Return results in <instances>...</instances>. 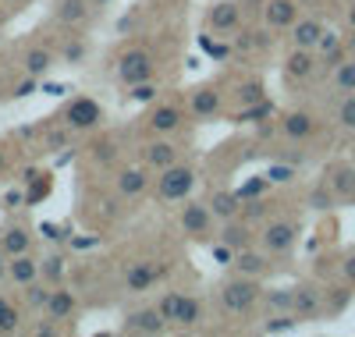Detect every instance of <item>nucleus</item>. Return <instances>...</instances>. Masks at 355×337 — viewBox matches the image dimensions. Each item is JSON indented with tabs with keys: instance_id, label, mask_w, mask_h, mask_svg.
Returning <instances> with one entry per match:
<instances>
[{
	"instance_id": "f257e3e1",
	"label": "nucleus",
	"mask_w": 355,
	"mask_h": 337,
	"mask_svg": "<svg viewBox=\"0 0 355 337\" xmlns=\"http://www.w3.org/2000/svg\"><path fill=\"white\" fill-rule=\"evenodd\" d=\"M157 309L167 320V327H174V330H202V323H206V302L189 291H164Z\"/></svg>"
},
{
	"instance_id": "f03ea898",
	"label": "nucleus",
	"mask_w": 355,
	"mask_h": 337,
	"mask_svg": "<svg viewBox=\"0 0 355 337\" xmlns=\"http://www.w3.org/2000/svg\"><path fill=\"white\" fill-rule=\"evenodd\" d=\"M259 277H242V273H234V277H227L220 288H217V302H220V309L227 316H249L256 305H259Z\"/></svg>"
},
{
	"instance_id": "7ed1b4c3",
	"label": "nucleus",
	"mask_w": 355,
	"mask_h": 337,
	"mask_svg": "<svg viewBox=\"0 0 355 337\" xmlns=\"http://www.w3.org/2000/svg\"><path fill=\"white\" fill-rule=\"evenodd\" d=\"M196 181H199L196 167L185 164V160H178V164L157 171V178H153V196H157L160 202H185V199L192 196V189H196Z\"/></svg>"
},
{
	"instance_id": "20e7f679",
	"label": "nucleus",
	"mask_w": 355,
	"mask_h": 337,
	"mask_svg": "<svg viewBox=\"0 0 355 337\" xmlns=\"http://www.w3.org/2000/svg\"><path fill=\"white\" fill-rule=\"evenodd\" d=\"M57 125L71 128L75 135H85V132H96L103 125V103L93 100V96H71L64 107H61V117Z\"/></svg>"
},
{
	"instance_id": "39448f33",
	"label": "nucleus",
	"mask_w": 355,
	"mask_h": 337,
	"mask_svg": "<svg viewBox=\"0 0 355 337\" xmlns=\"http://www.w3.org/2000/svg\"><path fill=\"white\" fill-rule=\"evenodd\" d=\"M114 78L121 85H135V82H150L157 78V57L146 50V46H132L117 57L114 64Z\"/></svg>"
},
{
	"instance_id": "423d86ee",
	"label": "nucleus",
	"mask_w": 355,
	"mask_h": 337,
	"mask_svg": "<svg viewBox=\"0 0 355 337\" xmlns=\"http://www.w3.org/2000/svg\"><path fill=\"white\" fill-rule=\"evenodd\" d=\"M299 231H302L299 221H288V217L266 221V224L259 227L256 241H259V249H263L266 256H288V252L295 249V241H299Z\"/></svg>"
},
{
	"instance_id": "0eeeda50",
	"label": "nucleus",
	"mask_w": 355,
	"mask_h": 337,
	"mask_svg": "<svg viewBox=\"0 0 355 337\" xmlns=\"http://www.w3.org/2000/svg\"><path fill=\"white\" fill-rule=\"evenodd\" d=\"M178 227H182L185 238L202 241V245L217 238V217L210 213V206H206V202H192V199H185L182 213H178Z\"/></svg>"
},
{
	"instance_id": "6e6552de",
	"label": "nucleus",
	"mask_w": 355,
	"mask_h": 337,
	"mask_svg": "<svg viewBox=\"0 0 355 337\" xmlns=\"http://www.w3.org/2000/svg\"><path fill=\"white\" fill-rule=\"evenodd\" d=\"M189 125V110L182 103H153V110L142 117V128L150 135H178Z\"/></svg>"
},
{
	"instance_id": "1a4fd4ad",
	"label": "nucleus",
	"mask_w": 355,
	"mask_h": 337,
	"mask_svg": "<svg viewBox=\"0 0 355 337\" xmlns=\"http://www.w3.org/2000/svg\"><path fill=\"white\" fill-rule=\"evenodd\" d=\"M182 157H185V149L174 142V135H150V142L139 146V160H142V167H150V171L171 167Z\"/></svg>"
},
{
	"instance_id": "9d476101",
	"label": "nucleus",
	"mask_w": 355,
	"mask_h": 337,
	"mask_svg": "<svg viewBox=\"0 0 355 337\" xmlns=\"http://www.w3.org/2000/svg\"><path fill=\"white\" fill-rule=\"evenodd\" d=\"M291 316L299 323H316L323 320V288L313 281H302L291 288Z\"/></svg>"
},
{
	"instance_id": "9b49d317",
	"label": "nucleus",
	"mask_w": 355,
	"mask_h": 337,
	"mask_svg": "<svg viewBox=\"0 0 355 337\" xmlns=\"http://www.w3.org/2000/svg\"><path fill=\"white\" fill-rule=\"evenodd\" d=\"M185 110H189L192 121H214V117H220V110H224V93H220L214 82H202V85H196L192 93H189Z\"/></svg>"
},
{
	"instance_id": "f8f14e48",
	"label": "nucleus",
	"mask_w": 355,
	"mask_h": 337,
	"mask_svg": "<svg viewBox=\"0 0 355 337\" xmlns=\"http://www.w3.org/2000/svg\"><path fill=\"white\" fill-rule=\"evenodd\" d=\"M206 25L210 33H220V36H231V33H242L245 25V4L242 0H217L206 15Z\"/></svg>"
},
{
	"instance_id": "ddd939ff",
	"label": "nucleus",
	"mask_w": 355,
	"mask_h": 337,
	"mask_svg": "<svg viewBox=\"0 0 355 337\" xmlns=\"http://www.w3.org/2000/svg\"><path fill=\"white\" fill-rule=\"evenodd\" d=\"M121 330L132 334V337H160V334H167L171 327H167V320L160 316L157 305H139V309H132V313L125 316Z\"/></svg>"
},
{
	"instance_id": "4468645a",
	"label": "nucleus",
	"mask_w": 355,
	"mask_h": 337,
	"mask_svg": "<svg viewBox=\"0 0 355 337\" xmlns=\"http://www.w3.org/2000/svg\"><path fill=\"white\" fill-rule=\"evenodd\" d=\"M281 75L288 85H302L316 75V50H299V46H291L288 57H284V64H281Z\"/></svg>"
},
{
	"instance_id": "2eb2a0df",
	"label": "nucleus",
	"mask_w": 355,
	"mask_h": 337,
	"mask_svg": "<svg viewBox=\"0 0 355 337\" xmlns=\"http://www.w3.org/2000/svg\"><path fill=\"white\" fill-rule=\"evenodd\" d=\"M217 241H224L227 249H234V252H242V249H249V245H256V227L245 217L220 221L217 224Z\"/></svg>"
},
{
	"instance_id": "dca6fc26",
	"label": "nucleus",
	"mask_w": 355,
	"mask_h": 337,
	"mask_svg": "<svg viewBox=\"0 0 355 337\" xmlns=\"http://www.w3.org/2000/svg\"><path fill=\"white\" fill-rule=\"evenodd\" d=\"M153 185V178H150V167H121L114 174V192L121 196V199H135V196H142L146 189Z\"/></svg>"
},
{
	"instance_id": "f3484780",
	"label": "nucleus",
	"mask_w": 355,
	"mask_h": 337,
	"mask_svg": "<svg viewBox=\"0 0 355 337\" xmlns=\"http://www.w3.org/2000/svg\"><path fill=\"white\" fill-rule=\"evenodd\" d=\"M323 28H327V25H323L316 15H299L291 21V28H288V43L299 46V50H316Z\"/></svg>"
},
{
	"instance_id": "a211bd4d",
	"label": "nucleus",
	"mask_w": 355,
	"mask_h": 337,
	"mask_svg": "<svg viewBox=\"0 0 355 337\" xmlns=\"http://www.w3.org/2000/svg\"><path fill=\"white\" fill-rule=\"evenodd\" d=\"M302 15V4L299 0H266L263 4V21L266 28H277V33H288L291 21Z\"/></svg>"
},
{
	"instance_id": "6ab92c4d",
	"label": "nucleus",
	"mask_w": 355,
	"mask_h": 337,
	"mask_svg": "<svg viewBox=\"0 0 355 337\" xmlns=\"http://www.w3.org/2000/svg\"><path fill=\"white\" fill-rule=\"evenodd\" d=\"M160 284V266L157 263H128L125 270V291L132 295H146V291H153Z\"/></svg>"
},
{
	"instance_id": "aec40b11",
	"label": "nucleus",
	"mask_w": 355,
	"mask_h": 337,
	"mask_svg": "<svg viewBox=\"0 0 355 337\" xmlns=\"http://www.w3.org/2000/svg\"><path fill=\"white\" fill-rule=\"evenodd\" d=\"M75 313H78L75 291H68L64 284H53V288H50V298H46V305H43V316H46V320H57V323H64V320H71Z\"/></svg>"
},
{
	"instance_id": "412c9836",
	"label": "nucleus",
	"mask_w": 355,
	"mask_h": 337,
	"mask_svg": "<svg viewBox=\"0 0 355 337\" xmlns=\"http://www.w3.org/2000/svg\"><path fill=\"white\" fill-rule=\"evenodd\" d=\"M281 135H284L288 142H306V139H313V135H316V117H313L309 110H288V114L281 117Z\"/></svg>"
},
{
	"instance_id": "4be33fe9",
	"label": "nucleus",
	"mask_w": 355,
	"mask_h": 337,
	"mask_svg": "<svg viewBox=\"0 0 355 337\" xmlns=\"http://www.w3.org/2000/svg\"><path fill=\"white\" fill-rule=\"evenodd\" d=\"M33 245H36L33 227H25V224H4V227H0V252H4V256L33 252Z\"/></svg>"
},
{
	"instance_id": "5701e85b",
	"label": "nucleus",
	"mask_w": 355,
	"mask_h": 337,
	"mask_svg": "<svg viewBox=\"0 0 355 337\" xmlns=\"http://www.w3.org/2000/svg\"><path fill=\"white\" fill-rule=\"evenodd\" d=\"M231 270L242 273V277H263V273H270V256H266L263 249H256V245H249V249L234 252Z\"/></svg>"
},
{
	"instance_id": "b1692460",
	"label": "nucleus",
	"mask_w": 355,
	"mask_h": 337,
	"mask_svg": "<svg viewBox=\"0 0 355 337\" xmlns=\"http://www.w3.org/2000/svg\"><path fill=\"white\" fill-rule=\"evenodd\" d=\"M53 50L50 46H43V43H28L25 50H21V71L25 75H33V78H43L50 68H53Z\"/></svg>"
},
{
	"instance_id": "393cba45",
	"label": "nucleus",
	"mask_w": 355,
	"mask_h": 337,
	"mask_svg": "<svg viewBox=\"0 0 355 337\" xmlns=\"http://www.w3.org/2000/svg\"><path fill=\"white\" fill-rule=\"evenodd\" d=\"M8 281H11V284H18V288L40 281V259H36L33 252L8 256Z\"/></svg>"
},
{
	"instance_id": "a878e982",
	"label": "nucleus",
	"mask_w": 355,
	"mask_h": 337,
	"mask_svg": "<svg viewBox=\"0 0 355 337\" xmlns=\"http://www.w3.org/2000/svg\"><path fill=\"white\" fill-rule=\"evenodd\" d=\"M53 25L61 28H78L89 18V0H53Z\"/></svg>"
},
{
	"instance_id": "bb28decb",
	"label": "nucleus",
	"mask_w": 355,
	"mask_h": 337,
	"mask_svg": "<svg viewBox=\"0 0 355 337\" xmlns=\"http://www.w3.org/2000/svg\"><path fill=\"white\" fill-rule=\"evenodd\" d=\"M206 206H210V213L217 217V224H220V221H231V217H242V199H239V192H234V189H217V192H210Z\"/></svg>"
},
{
	"instance_id": "cd10ccee",
	"label": "nucleus",
	"mask_w": 355,
	"mask_h": 337,
	"mask_svg": "<svg viewBox=\"0 0 355 337\" xmlns=\"http://www.w3.org/2000/svg\"><path fill=\"white\" fill-rule=\"evenodd\" d=\"M352 295H355V288L352 284H334V288H323V320H334V316H341L348 305H352Z\"/></svg>"
},
{
	"instance_id": "c85d7f7f",
	"label": "nucleus",
	"mask_w": 355,
	"mask_h": 337,
	"mask_svg": "<svg viewBox=\"0 0 355 337\" xmlns=\"http://www.w3.org/2000/svg\"><path fill=\"white\" fill-rule=\"evenodd\" d=\"M327 185H331V192H334L338 199H355V167H348V164L331 167Z\"/></svg>"
},
{
	"instance_id": "c756f323",
	"label": "nucleus",
	"mask_w": 355,
	"mask_h": 337,
	"mask_svg": "<svg viewBox=\"0 0 355 337\" xmlns=\"http://www.w3.org/2000/svg\"><path fill=\"white\" fill-rule=\"evenodd\" d=\"M270 117H274V103L259 100V103H249V107L234 110V125H263V121H270Z\"/></svg>"
},
{
	"instance_id": "7c9ffc66",
	"label": "nucleus",
	"mask_w": 355,
	"mask_h": 337,
	"mask_svg": "<svg viewBox=\"0 0 355 337\" xmlns=\"http://www.w3.org/2000/svg\"><path fill=\"white\" fill-rule=\"evenodd\" d=\"M259 305L270 313H291V288H263L259 291Z\"/></svg>"
},
{
	"instance_id": "2f4dec72",
	"label": "nucleus",
	"mask_w": 355,
	"mask_h": 337,
	"mask_svg": "<svg viewBox=\"0 0 355 337\" xmlns=\"http://www.w3.org/2000/svg\"><path fill=\"white\" fill-rule=\"evenodd\" d=\"M21 330V309H18V302L8 298V295H0V334H18Z\"/></svg>"
},
{
	"instance_id": "473e14b6",
	"label": "nucleus",
	"mask_w": 355,
	"mask_h": 337,
	"mask_svg": "<svg viewBox=\"0 0 355 337\" xmlns=\"http://www.w3.org/2000/svg\"><path fill=\"white\" fill-rule=\"evenodd\" d=\"M331 85L338 89V93H355V57H345L331 71Z\"/></svg>"
},
{
	"instance_id": "72a5a7b5",
	"label": "nucleus",
	"mask_w": 355,
	"mask_h": 337,
	"mask_svg": "<svg viewBox=\"0 0 355 337\" xmlns=\"http://www.w3.org/2000/svg\"><path fill=\"white\" fill-rule=\"evenodd\" d=\"M46 298H50V284L46 281H33V284L21 288V302H25V309H33V313H43Z\"/></svg>"
},
{
	"instance_id": "f704fd0d",
	"label": "nucleus",
	"mask_w": 355,
	"mask_h": 337,
	"mask_svg": "<svg viewBox=\"0 0 355 337\" xmlns=\"http://www.w3.org/2000/svg\"><path fill=\"white\" fill-rule=\"evenodd\" d=\"M259 100H266V89H263L259 78H245L239 89H234V103L239 107H249V103H259Z\"/></svg>"
},
{
	"instance_id": "c9c22d12",
	"label": "nucleus",
	"mask_w": 355,
	"mask_h": 337,
	"mask_svg": "<svg viewBox=\"0 0 355 337\" xmlns=\"http://www.w3.org/2000/svg\"><path fill=\"white\" fill-rule=\"evenodd\" d=\"M40 281H46L50 288L64 281V256H46L40 263Z\"/></svg>"
},
{
	"instance_id": "e433bc0d",
	"label": "nucleus",
	"mask_w": 355,
	"mask_h": 337,
	"mask_svg": "<svg viewBox=\"0 0 355 337\" xmlns=\"http://www.w3.org/2000/svg\"><path fill=\"white\" fill-rule=\"evenodd\" d=\"M295 327H299V320H295L291 313H270L259 323L263 334H284V330H295Z\"/></svg>"
},
{
	"instance_id": "4c0bfd02",
	"label": "nucleus",
	"mask_w": 355,
	"mask_h": 337,
	"mask_svg": "<svg viewBox=\"0 0 355 337\" xmlns=\"http://www.w3.org/2000/svg\"><path fill=\"white\" fill-rule=\"evenodd\" d=\"M313 209H334V202H338V196L331 192V185L327 181H320V185H313V192H309V199H306Z\"/></svg>"
},
{
	"instance_id": "58836bf2",
	"label": "nucleus",
	"mask_w": 355,
	"mask_h": 337,
	"mask_svg": "<svg viewBox=\"0 0 355 337\" xmlns=\"http://www.w3.org/2000/svg\"><path fill=\"white\" fill-rule=\"evenodd\" d=\"M338 125L345 128V132H355V93H345V100L338 103Z\"/></svg>"
},
{
	"instance_id": "ea45409f",
	"label": "nucleus",
	"mask_w": 355,
	"mask_h": 337,
	"mask_svg": "<svg viewBox=\"0 0 355 337\" xmlns=\"http://www.w3.org/2000/svg\"><path fill=\"white\" fill-rule=\"evenodd\" d=\"M128 89H132L128 96H132L135 103H157V96H160V89H157L153 78H150V82H135V85H128Z\"/></svg>"
},
{
	"instance_id": "a19ab883",
	"label": "nucleus",
	"mask_w": 355,
	"mask_h": 337,
	"mask_svg": "<svg viewBox=\"0 0 355 337\" xmlns=\"http://www.w3.org/2000/svg\"><path fill=\"white\" fill-rule=\"evenodd\" d=\"M266 189H270V178H252L249 181V185H242V189H234V192H239V199L245 202V199H256V196H266Z\"/></svg>"
},
{
	"instance_id": "79ce46f5",
	"label": "nucleus",
	"mask_w": 355,
	"mask_h": 337,
	"mask_svg": "<svg viewBox=\"0 0 355 337\" xmlns=\"http://www.w3.org/2000/svg\"><path fill=\"white\" fill-rule=\"evenodd\" d=\"M21 206H25V189H8L4 196H0V209L4 213H15Z\"/></svg>"
},
{
	"instance_id": "37998d69",
	"label": "nucleus",
	"mask_w": 355,
	"mask_h": 337,
	"mask_svg": "<svg viewBox=\"0 0 355 337\" xmlns=\"http://www.w3.org/2000/svg\"><path fill=\"white\" fill-rule=\"evenodd\" d=\"M36 89H40V78H33V75H25L15 89H11V100H25V96H33L36 93Z\"/></svg>"
},
{
	"instance_id": "c03bdc74",
	"label": "nucleus",
	"mask_w": 355,
	"mask_h": 337,
	"mask_svg": "<svg viewBox=\"0 0 355 337\" xmlns=\"http://www.w3.org/2000/svg\"><path fill=\"white\" fill-rule=\"evenodd\" d=\"M266 178H270V185H284V181L295 178V167H291V164H277V167L266 171Z\"/></svg>"
},
{
	"instance_id": "a18cd8bd",
	"label": "nucleus",
	"mask_w": 355,
	"mask_h": 337,
	"mask_svg": "<svg viewBox=\"0 0 355 337\" xmlns=\"http://www.w3.org/2000/svg\"><path fill=\"white\" fill-rule=\"evenodd\" d=\"M71 135H75V132H71V128H64V125H61V128H53V132H50V135H46V146H50V149H61V146H64V142H68V139H71Z\"/></svg>"
},
{
	"instance_id": "49530a36",
	"label": "nucleus",
	"mask_w": 355,
	"mask_h": 337,
	"mask_svg": "<svg viewBox=\"0 0 355 337\" xmlns=\"http://www.w3.org/2000/svg\"><path fill=\"white\" fill-rule=\"evenodd\" d=\"M210 252H214V259H217L220 266H231V259H234V249H227V245L217 241V238H214V249H210Z\"/></svg>"
},
{
	"instance_id": "de8ad7c7",
	"label": "nucleus",
	"mask_w": 355,
	"mask_h": 337,
	"mask_svg": "<svg viewBox=\"0 0 355 337\" xmlns=\"http://www.w3.org/2000/svg\"><path fill=\"white\" fill-rule=\"evenodd\" d=\"M341 281L355 288V252H348V256L341 259Z\"/></svg>"
},
{
	"instance_id": "09e8293b",
	"label": "nucleus",
	"mask_w": 355,
	"mask_h": 337,
	"mask_svg": "<svg viewBox=\"0 0 355 337\" xmlns=\"http://www.w3.org/2000/svg\"><path fill=\"white\" fill-rule=\"evenodd\" d=\"M82 53H85V46H82V43H68V46L61 50V57L68 60V64H78V60H82Z\"/></svg>"
},
{
	"instance_id": "8fccbe9b",
	"label": "nucleus",
	"mask_w": 355,
	"mask_h": 337,
	"mask_svg": "<svg viewBox=\"0 0 355 337\" xmlns=\"http://www.w3.org/2000/svg\"><path fill=\"white\" fill-rule=\"evenodd\" d=\"M8 171H11V153L0 146V174H8Z\"/></svg>"
},
{
	"instance_id": "3c124183",
	"label": "nucleus",
	"mask_w": 355,
	"mask_h": 337,
	"mask_svg": "<svg viewBox=\"0 0 355 337\" xmlns=\"http://www.w3.org/2000/svg\"><path fill=\"white\" fill-rule=\"evenodd\" d=\"M345 25L355 28V0H348V8H345Z\"/></svg>"
},
{
	"instance_id": "603ef678",
	"label": "nucleus",
	"mask_w": 355,
	"mask_h": 337,
	"mask_svg": "<svg viewBox=\"0 0 355 337\" xmlns=\"http://www.w3.org/2000/svg\"><path fill=\"white\" fill-rule=\"evenodd\" d=\"M345 40V50H348V57H355V28H348V36H341Z\"/></svg>"
},
{
	"instance_id": "864d4df0",
	"label": "nucleus",
	"mask_w": 355,
	"mask_h": 337,
	"mask_svg": "<svg viewBox=\"0 0 355 337\" xmlns=\"http://www.w3.org/2000/svg\"><path fill=\"white\" fill-rule=\"evenodd\" d=\"M0 277H8V256L0 252Z\"/></svg>"
},
{
	"instance_id": "5fc2aeb1",
	"label": "nucleus",
	"mask_w": 355,
	"mask_h": 337,
	"mask_svg": "<svg viewBox=\"0 0 355 337\" xmlns=\"http://www.w3.org/2000/svg\"><path fill=\"white\" fill-rule=\"evenodd\" d=\"M0 4H8V8H18V4H25V0H0Z\"/></svg>"
},
{
	"instance_id": "6e6d98bb",
	"label": "nucleus",
	"mask_w": 355,
	"mask_h": 337,
	"mask_svg": "<svg viewBox=\"0 0 355 337\" xmlns=\"http://www.w3.org/2000/svg\"><path fill=\"white\" fill-rule=\"evenodd\" d=\"M299 4H302V8H306V4H313V0H299Z\"/></svg>"
},
{
	"instance_id": "4d7b16f0",
	"label": "nucleus",
	"mask_w": 355,
	"mask_h": 337,
	"mask_svg": "<svg viewBox=\"0 0 355 337\" xmlns=\"http://www.w3.org/2000/svg\"><path fill=\"white\" fill-rule=\"evenodd\" d=\"M0 11H4V4H0Z\"/></svg>"
}]
</instances>
